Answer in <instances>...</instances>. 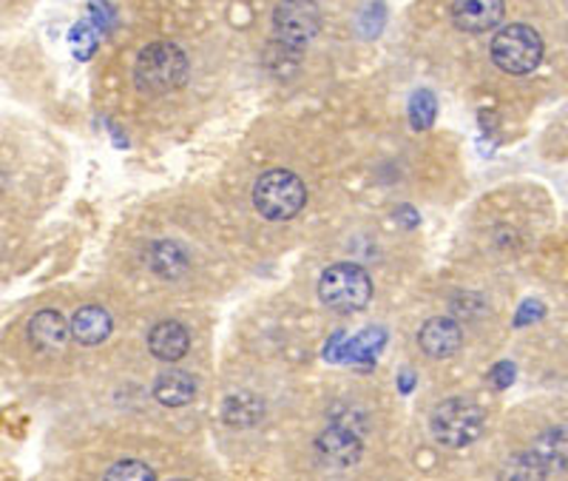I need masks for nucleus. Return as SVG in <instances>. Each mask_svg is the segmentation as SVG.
<instances>
[{
    "mask_svg": "<svg viewBox=\"0 0 568 481\" xmlns=\"http://www.w3.org/2000/svg\"><path fill=\"white\" fill-rule=\"evenodd\" d=\"M27 345L34 357L40 359H58L69 351V345L74 342L71 339V325L69 319L58 311V308H40L32 317L27 319Z\"/></svg>",
    "mask_w": 568,
    "mask_h": 481,
    "instance_id": "nucleus-8",
    "label": "nucleus"
},
{
    "mask_svg": "<svg viewBox=\"0 0 568 481\" xmlns=\"http://www.w3.org/2000/svg\"><path fill=\"white\" fill-rule=\"evenodd\" d=\"M542 52V38L537 29L526 27V23H509L491 38V60L500 72L506 74H531L540 66Z\"/></svg>",
    "mask_w": 568,
    "mask_h": 481,
    "instance_id": "nucleus-5",
    "label": "nucleus"
},
{
    "mask_svg": "<svg viewBox=\"0 0 568 481\" xmlns=\"http://www.w3.org/2000/svg\"><path fill=\"white\" fill-rule=\"evenodd\" d=\"M253 206L265 220H293L307 206V189H304L302 177L293 174V171H265L253 186Z\"/></svg>",
    "mask_w": 568,
    "mask_h": 481,
    "instance_id": "nucleus-2",
    "label": "nucleus"
},
{
    "mask_svg": "<svg viewBox=\"0 0 568 481\" xmlns=\"http://www.w3.org/2000/svg\"><path fill=\"white\" fill-rule=\"evenodd\" d=\"M491 382H495L497 388H509V384L515 382V364L511 362L497 364L495 371H491Z\"/></svg>",
    "mask_w": 568,
    "mask_h": 481,
    "instance_id": "nucleus-20",
    "label": "nucleus"
},
{
    "mask_svg": "<svg viewBox=\"0 0 568 481\" xmlns=\"http://www.w3.org/2000/svg\"><path fill=\"white\" fill-rule=\"evenodd\" d=\"M418 345L426 357L449 359L460 351V345H464V331H460V325L455 319L433 317L420 325Z\"/></svg>",
    "mask_w": 568,
    "mask_h": 481,
    "instance_id": "nucleus-10",
    "label": "nucleus"
},
{
    "mask_svg": "<svg viewBox=\"0 0 568 481\" xmlns=\"http://www.w3.org/2000/svg\"><path fill=\"white\" fill-rule=\"evenodd\" d=\"M322 29V9L316 0H282L273 12L276 40L293 52H302L313 43Z\"/></svg>",
    "mask_w": 568,
    "mask_h": 481,
    "instance_id": "nucleus-7",
    "label": "nucleus"
},
{
    "mask_svg": "<svg viewBox=\"0 0 568 481\" xmlns=\"http://www.w3.org/2000/svg\"><path fill=\"white\" fill-rule=\"evenodd\" d=\"M435 114H438V103H435L433 91H415L413 100H409V123L415 131H424L435 123Z\"/></svg>",
    "mask_w": 568,
    "mask_h": 481,
    "instance_id": "nucleus-17",
    "label": "nucleus"
},
{
    "mask_svg": "<svg viewBox=\"0 0 568 481\" xmlns=\"http://www.w3.org/2000/svg\"><path fill=\"white\" fill-rule=\"evenodd\" d=\"M149 348L156 359L162 362H180L182 357L191 348V337H187L185 328L174 319H165V322H156L149 333Z\"/></svg>",
    "mask_w": 568,
    "mask_h": 481,
    "instance_id": "nucleus-13",
    "label": "nucleus"
},
{
    "mask_svg": "<svg viewBox=\"0 0 568 481\" xmlns=\"http://www.w3.org/2000/svg\"><path fill=\"white\" fill-rule=\"evenodd\" d=\"M94 49H98V32L91 29L89 20H83L78 29H74V52H78V58H91L94 54Z\"/></svg>",
    "mask_w": 568,
    "mask_h": 481,
    "instance_id": "nucleus-19",
    "label": "nucleus"
},
{
    "mask_svg": "<svg viewBox=\"0 0 568 481\" xmlns=\"http://www.w3.org/2000/svg\"><path fill=\"white\" fill-rule=\"evenodd\" d=\"M318 297L327 308L338 313H355L373 300V280L362 265L355 262H336L322 273Z\"/></svg>",
    "mask_w": 568,
    "mask_h": 481,
    "instance_id": "nucleus-4",
    "label": "nucleus"
},
{
    "mask_svg": "<svg viewBox=\"0 0 568 481\" xmlns=\"http://www.w3.org/2000/svg\"><path fill=\"white\" fill-rule=\"evenodd\" d=\"M515 479H546V475L568 473V424L542 430L531 442L529 453H520L509 462Z\"/></svg>",
    "mask_w": 568,
    "mask_h": 481,
    "instance_id": "nucleus-6",
    "label": "nucleus"
},
{
    "mask_svg": "<svg viewBox=\"0 0 568 481\" xmlns=\"http://www.w3.org/2000/svg\"><path fill=\"white\" fill-rule=\"evenodd\" d=\"M486 417L480 404H475L471 399H444L438 408L433 410L429 417V433L438 444L444 448L460 450L466 444L478 442L480 433H484Z\"/></svg>",
    "mask_w": 568,
    "mask_h": 481,
    "instance_id": "nucleus-3",
    "label": "nucleus"
},
{
    "mask_svg": "<svg viewBox=\"0 0 568 481\" xmlns=\"http://www.w3.org/2000/svg\"><path fill=\"white\" fill-rule=\"evenodd\" d=\"M316 453L327 468L347 470L362 462L364 444L355 430L344 428V424H329L324 433H318Z\"/></svg>",
    "mask_w": 568,
    "mask_h": 481,
    "instance_id": "nucleus-9",
    "label": "nucleus"
},
{
    "mask_svg": "<svg viewBox=\"0 0 568 481\" xmlns=\"http://www.w3.org/2000/svg\"><path fill=\"white\" fill-rule=\"evenodd\" d=\"M504 14V0H455L453 3V23L460 32L469 34H480L500 27Z\"/></svg>",
    "mask_w": 568,
    "mask_h": 481,
    "instance_id": "nucleus-11",
    "label": "nucleus"
},
{
    "mask_svg": "<svg viewBox=\"0 0 568 481\" xmlns=\"http://www.w3.org/2000/svg\"><path fill=\"white\" fill-rule=\"evenodd\" d=\"M105 479L116 481V479H131V481H145V479H154V470L149 464L142 462H116L105 470Z\"/></svg>",
    "mask_w": 568,
    "mask_h": 481,
    "instance_id": "nucleus-18",
    "label": "nucleus"
},
{
    "mask_svg": "<svg viewBox=\"0 0 568 481\" xmlns=\"http://www.w3.org/2000/svg\"><path fill=\"white\" fill-rule=\"evenodd\" d=\"M187 74H191V63H187L185 52L169 40L145 46L134 63L136 89L149 98H162V94L180 91L187 83Z\"/></svg>",
    "mask_w": 568,
    "mask_h": 481,
    "instance_id": "nucleus-1",
    "label": "nucleus"
},
{
    "mask_svg": "<svg viewBox=\"0 0 568 481\" xmlns=\"http://www.w3.org/2000/svg\"><path fill=\"white\" fill-rule=\"evenodd\" d=\"M145 262H149L151 271H154L156 277H162V280H180L182 273L187 271V265H191L185 251H182L176 242L169 240L154 242V245L149 248V254H145Z\"/></svg>",
    "mask_w": 568,
    "mask_h": 481,
    "instance_id": "nucleus-15",
    "label": "nucleus"
},
{
    "mask_svg": "<svg viewBox=\"0 0 568 481\" xmlns=\"http://www.w3.org/2000/svg\"><path fill=\"white\" fill-rule=\"evenodd\" d=\"M395 217H398L400 222H407V228H415V226H418V214H415L413 209H400L398 214H395Z\"/></svg>",
    "mask_w": 568,
    "mask_h": 481,
    "instance_id": "nucleus-21",
    "label": "nucleus"
},
{
    "mask_svg": "<svg viewBox=\"0 0 568 481\" xmlns=\"http://www.w3.org/2000/svg\"><path fill=\"white\" fill-rule=\"evenodd\" d=\"M265 417V404L253 393H233L225 404H222V419L231 428H253L258 419Z\"/></svg>",
    "mask_w": 568,
    "mask_h": 481,
    "instance_id": "nucleus-16",
    "label": "nucleus"
},
{
    "mask_svg": "<svg viewBox=\"0 0 568 481\" xmlns=\"http://www.w3.org/2000/svg\"><path fill=\"white\" fill-rule=\"evenodd\" d=\"M154 397L156 402L165 408H182L196 399V379L180 368H169L162 371L154 382Z\"/></svg>",
    "mask_w": 568,
    "mask_h": 481,
    "instance_id": "nucleus-14",
    "label": "nucleus"
},
{
    "mask_svg": "<svg viewBox=\"0 0 568 481\" xmlns=\"http://www.w3.org/2000/svg\"><path fill=\"white\" fill-rule=\"evenodd\" d=\"M71 325V339L83 348H98L103 345L105 339L114 331V319L105 308L100 305H83L71 313L69 319Z\"/></svg>",
    "mask_w": 568,
    "mask_h": 481,
    "instance_id": "nucleus-12",
    "label": "nucleus"
}]
</instances>
